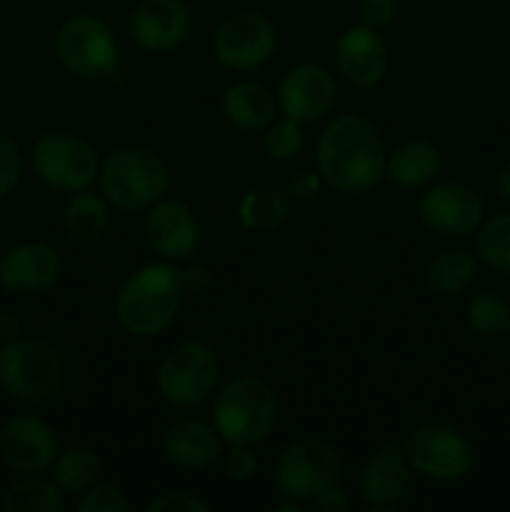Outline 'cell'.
Listing matches in <instances>:
<instances>
[{"label":"cell","instance_id":"1","mask_svg":"<svg viewBox=\"0 0 510 512\" xmlns=\"http://www.w3.org/2000/svg\"><path fill=\"white\" fill-rule=\"evenodd\" d=\"M385 143L375 123L363 115H340L320 133L315 163L325 185L363 195L385 178Z\"/></svg>","mask_w":510,"mask_h":512},{"label":"cell","instance_id":"2","mask_svg":"<svg viewBox=\"0 0 510 512\" xmlns=\"http://www.w3.org/2000/svg\"><path fill=\"white\" fill-rule=\"evenodd\" d=\"M183 295V278L175 265L148 263L123 280L115 295V318L125 333L153 338L173 323Z\"/></svg>","mask_w":510,"mask_h":512},{"label":"cell","instance_id":"3","mask_svg":"<svg viewBox=\"0 0 510 512\" xmlns=\"http://www.w3.org/2000/svg\"><path fill=\"white\" fill-rule=\"evenodd\" d=\"M100 193L123 213H140L165 198L170 173L165 160L148 148H118L100 163Z\"/></svg>","mask_w":510,"mask_h":512},{"label":"cell","instance_id":"4","mask_svg":"<svg viewBox=\"0 0 510 512\" xmlns=\"http://www.w3.org/2000/svg\"><path fill=\"white\" fill-rule=\"evenodd\" d=\"M213 423L228 445H258L278 423V395L273 385L243 375L225 385L213 405Z\"/></svg>","mask_w":510,"mask_h":512},{"label":"cell","instance_id":"5","mask_svg":"<svg viewBox=\"0 0 510 512\" xmlns=\"http://www.w3.org/2000/svg\"><path fill=\"white\" fill-rule=\"evenodd\" d=\"M63 350L38 338H18L0 345V390L18 403H43L63 388Z\"/></svg>","mask_w":510,"mask_h":512},{"label":"cell","instance_id":"6","mask_svg":"<svg viewBox=\"0 0 510 512\" xmlns=\"http://www.w3.org/2000/svg\"><path fill=\"white\" fill-rule=\"evenodd\" d=\"M55 55L73 78L105 80L118 70V40L103 18L70 15L55 33Z\"/></svg>","mask_w":510,"mask_h":512},{"label":"cell","instance_id":"7","mask_svg":"<svg viewBox=\"0 0 510 512\" xmlns=\"http://www.w3.org/2000/svg\"><path fill=\"white\" fill-rule=\"evenodd\" d=\"M340 475V455L330 443L303 438L280 448L273 463V485L285 500L313 503L315 495Z\"/></svg>","mask_w":510,"mask_h":512},{"label":"cell","instance_id":"8","mask_svg":"<svg viewBox=\"0 0 510 512\" xmlns=\"http://www.w3.org/2000/svg\"><path fill=\"white\" fill-rule=\"evenodd\" d=\"M30 165L58 193L88 190L100 175V158L88 140L73 133H45L30 148Z\"/></svg>","mask_w":510,"mask_h":512},{"label":"cell","instance_id":"9","mask_svg":"<svg viewBox=\"0 0 510 512\" xmlns=\"http://www.w3.org/2000/svg\"><path fill=\"white\" fill-rule=\"evenodd\" d=\"M403 453L415 473L438 483L463 480L475 465L473 445L448 423H423L415 428L405 438Z\"/></svg>","mask_w":510,"mask_h":512},{"label":"cell","instance_id":"10","mask_svg":"<svg viewBox=\"0 0 510 512\" xmlns=\"http://www.w3.org/2000/svg\"><path fill=\"white\" fill-rule=\"evenodd\" d=\"M218 383V358L200 340L175 345L158 370V390L175 408H198Z\"/></svg>","mask_w":510,"mask_h":512},{"label":"cell","instance_id":"11","mask_svg":"<svg viewBox=\"0 0 510 512\" xmlns=\"http://www.w3.org/2000/svg\"><path fill=\"white\" fill-rule=\"evenodd\" d=\"M278 48V30L263 13H235L218 25L213 53L220 65L235 73H248L273 58Z\"/></svg>","mask_w":510,"mask_h":512},{"label":"cell","instance_id":"12","mask_svg":"<svg viewBox=\"0 0 510 512\" xmlns=\"http://www.w3.org/2000/svg\"><path fill=\"white\" fill-rule=\"evenodd\" d=\"M60 453L58 435L35 415H13L0 425V460L18 475H38L53 468Z\"/></svg>","mask_w":510,"mask_h":512},{"label":"cell","instance_id":"13","mask_svg":"<svg viewBox=\"0 0 510 512\" xmlns=\"http://www.w3.org/2000/svg\"><path fill=\"white\" fill-rule=\"evenodd\" d=\"M420 218L430 230L448 238L478 233L485 220V203L470 185L440 183L423 193L418 203Z\"/></svg>","mask_w":510,"mask_h":512},{"label":"cell","instance_id":"14","mask_svg":"<svg viewBox=\"0 0 510 512\" xmlns=\"http://www.w3.org/2000/svg\"><path fill=\"white\" fill-rule=\"evenodd\" d=\"M338 98L335 78L318 63H300L288 70L278 90V108L295 123H315L330 113Z\"/></svg>","mask_w":510,"mask_h":512},{"label":"cell","instance_id":"15","mask_svg":"<svg viewBox=\"0 0 510 512\" xmlns=\"http://www.w3.org/2000/svg\"><path fill=\"white\" fill-rule=\"evenodd\" d=\"M63 275V258L48 243H23L0 258V288L10 295H40Z\"/></svg>","mask_w":510,"mask_h":512},{"label":"cell","instance_id":"16","mask_svg":"<svg viewBox=\"0 0 510 512\" xmlns=\"http://www.w3.org/2000/svg\"><path fill=\"white\" fill-rule=\"evenodd\" d=\"M148 243L168 263H180L195 253L200 243V225L193 210L183 200L160 198L148 208L145 218Z\"/></svg>","mask_w":510,"mask_h":512},{"label":"cell","instance_id":"17","mask_svg":"<svg viewBox=\"0 0 510 512\" xmlns=\"http://www.w3.org/2000/svg\"><path fill=\"white\" fill-rule=\"evenodd\" d=\"M410 468L403 445L388 443L365 460L358 478L360 498L370 512H390L410 490Z\"/></svg>","mask_w":510,"mask_h":512},{"label":"cell","instance_id":"18","mask_svg":"<svg viewBox=\"0 0 510 512\" xmlns=\"http://www.w3.org/2000/svg\"><path fill=\"white\" fill-rule=\"evenodd\" d=\"M335 65L353 88H375L388 73L385 40L368 25H350L335 43Z\"/></svg>","mask_w":510,"mask_h":512},{"label":"cell","instance_id":"19","mask_svg":"<svg viewBox=\"0 0 510 512\" xmlns=\"http://www.w3.org/2000/svg\"><path fill=\"white\" fill-rule=\"evenodd\" d=\"M130 35L148 53H170L190 35V10L180 0H143L130 15Z\"/></svg>","mask_w":510,"mask_h":512},{"label":"cell","instance_id":"20","mask_svg":"<svg viewBox=\"0 0 510 512\" xmlns=\"http://www.w3.org/2000/svg\"><path fill=\"white\" fill-rule=\"evenodd\" d=\"M163 453L178 468L203 470L223 455V438L200 420H178L163 435Z\"/></svg>","mask_w":510,"mask_h":512},{"label":"cell","instance_id":"21","mask_svg":"<svg viewBox=\"0 0 510 512\" xmlns=\"http://www.w3.org/2000/svg\"><path fill=\"white\" fill-rule=\"evenodd\" d=\"M440 170V153L428 140H408L385 160V178L405 190L428 188Z\"/></svg>","mask_w":510,"mask_h":512},{"label":"cell","instance_id":"22","mask_svg":"<svg viewBox=\"0 0 510 512\" xmlns=\"http://www.w3.org/2000/svg\"><path fill=\"white\" fill-rule=\"evenodd\" d=\"M223 113L235 128L265 130L275 120V98L263 83L240 80L225 90Z\"/></svg>","mask_w":510,"mask_h":512},{"label":"cell","instance_id":"23","mask_svg":"<svg viewBox=\"0 0 510 512\" xmlns=\"http://www.w3.org/2000/svg\"><path fill=\"white\" fill-rule=\"evenodd\" d=\"M3 512H63L65 493L53 478L38 475H20L3 493L0 500Z\"/></svg>","mask_w":510,"mask_h":512},{"label":"cell","instance_id":"24","mask_svg":"<svg viewBox=\"0 0 510 512\" xmlns=\"http://www.w3.org/2000/svg\"><path fill=\"white\" fill-rule=\"evenodd\" d=\"M290 213L288 190L275 188H253L240 198L238 220L243 228L255 233H270L280 228Z\"/></svg>","mask_w":510,"mask_h":512},{"label":"cell","instance_id":"25","mask_svg":"<svg viewBox=\"0 0 510 512\" xmlns=\"http://www.w3.org/2000/svg\"><path fill=\"white\" fill-rule=\"evenodd\" d=\"M110 223V210L105 195L90 190L73 193L63 210V228L75 240H98Z\"/></svg>","mask_w":510,"mask_h":512},{"label":"cell","instance_id":"26","mask_svg":"<svg viewBox=\"0 0 510 512\" xmlns=\"http://www.w3.org/2000/svg\"><path fill=\"white\" fill-rule=\"evenodd\" d=\"M475 270H478L475 255H470L468 250L463 248H453L430 260L425 280H428V288L433 290L435 295L450 298V295L463 293V290L473 283Z\"/></svg>","mask_w":510,"mask_h":512},{"label":"cell","instance_id":"27","mask_svg":"<svg viewBox=\"0 0 510 512\" xmlns=\"http://www.w3.org/2000/svg\"><path fill=\"white\" fill-rule=\"evenodd\" d=\"M100 460L98 455L83 445L60 450L53 463V480L60 485L65 495L68 493H85L90 485L98 483Z\"/></svg>","mask_w":510,"mask_h":512},{"label":"cell","instance_id":"28","mask_svg":"<svg viewBox=\"0 0 510 512\" xmlns=\"http://www.w3.org/2000/svg\"><path fill=\"white\" fill-rule=\"evenodd\" d=\"M478 260L498 273L510 275V210L490 215L478 228Z\"/></svg>","mask_w":510,"mask_h":512},{"label":"cell","instance_id":"29","mask_svg":"<svg viewBox=\"0 0 510 512\" xmlns=\"http://www.w3.org/2000/svg\"><path fill=\"white\" fill-rule=\"evenodd\" d=\"M465 318L473 333L483 338H500L510 330V303L498 293H478L468 300Z\"/></svg>","mask_w":510,"mask_h":512},{"label":"cell","instance_id":"30","mask_svg":"<svg viewBox=\"0 0 510 512\" xmlns=\"http://www.w3.org/2000/svg\"><path fill=\"white\" fill-rule=\"evenodd\" d=\"M263 145H265V153H268L273 160H280V163L293 160L305 145L303 128H300V123H295V120L285 118L283 115V118L273 120V123L265 128Z\"/></svg>","mask_w":510,"mask_h":512},{"label":"cell","instance_id":"31","mask_svg":"<svg viewBox=\"0 0 510 512\" xmlns=\"http://www.w3.org/2000/svg\"><path fill=\"white\" fill-rule=\"evenodd\" d=\"M23 150L10 135L0 133V200L13 195L23 180Z\"/></svg>","mask_w":510,"mask_h":512},{"label":"cell","instance_id":"32","mask_svg":"<svg viewBox=\"0 0 510 512\" xmlns=\"http://www.w3.org/2000/svg\"><path fill=\"white\" fill-rule=\"evenodd\" d=\"M128 508V498L115 485H90L85 493H80L78 500L80 512H128Z\"/></svg>","mask_w":510,"mask_h":512},{"label":"cell","instance_id":"33","mask_svg":"<svg viewBox=\"0 0 510 512\" xmlns=\"http://www.w3.org/2000/svg\"><path fill=\"white\" fill-rule=\"evenodd\" d=\"M223 470L235 483H245V480L253 478L255 470H258L253 445H230V450L223 458Z\"/></svg>","mask_w":510,"mask_h":512},{"label":"cell","instance_id":"34","mask_svg":"<svg viewBox=\"0 0 510 512\" xmlns=\"http://www.w3.org/2000/svg\"><path fill=\"white\" fill-rule=\"evenodd\" d=\"M360 23L373 30L388 28L398 15V0H360Z\"/></svg>","mask_w":510,"mask_h":512},{"label":"cell","instance_id":"35","mask_svg":"<svg viewBox=\"0 0 510 512\" xmlns=\"http://www.w3.org/2000/svg\"><path fill=\"white\" fill-rule=\"evenodd\" d=\"M148 512H210V505L198 495L180 490V493H163L160 498L150 500Z\"/></svg>","mask_w":510,"mask_h":512},{"label":"cell","instance_id":"36","mask_svg":"<svg viewBox=\"0 0 510 512\" xmlns=\"http://www.w3.org/2000/svg\"><path fill=\"white\" fill-rule=\"evenodd\" d=\"M320 185H323L320 173H313V170H300V173H295L288 183L290 200H300V203L315 200L320 193Z\"/></svg>","mask_w":510,"mask_h":512},{"label":"cell","instance_id":"37","mask_svg":"<svg viewBox=\"0 0 510 512\" xmlns=\"http://www.w3.org/2000/svg\"><path fill=\"white\" fill-rule=\"evenodd\" d=\"M313 505H315V510H320V512H348L350 510L348 495H345V490L335 483H330L328 488L320 490V493L313 498Z\"/></svg>","mask_w":510,"mask_h":512},{"label":"cell","instance_id":"38","mask_svg":"<svg viewBox=\"0 0 510 512\" xmlns=\"http://www.w3.org/2000/svg\"><path fill=\"white\" fill-rule=\"evenodd\" d=\"M180 278H183V290L185 293H205L213 283V275H210L208 265L195 263L188 265L185 270H180Z\"/></svg>","mask_w":510,"mask_h":512},{"label":"cell","instance_id":"39","mask_svg":"<svg viewBox=\"0 0 510 512\" xmlns=\"http://www.w3.org/2000/svg\"><path fill=\"white\" fill-rule=\"evenodd\" d=\"M20 330H23V323H20L18 315L13 310H0V345L18 340Z\"/></svg>","mask_w":510,"mask_h":512},{"label":"cell","instance_id":"40","mask_svg":"<svg viewBox=\"0 0 510 512\" xmlns=\"http://www.w3.org/2000/svg\"><path fill=\"white\" fill-rule=\"evenodd\" d=\"M498 190L505 200H510V160L500 168L498 173Z\"/></svg>","mask_w":510,"mask_h":512},{"label":"cell","instance_id":"41","mask_svg":"<svg viewBox=\"0 0 510 512\" xmlns=\"http://www.w3.org/2000/svg\"><path fill=\"white\" fill-rule=\"evenodd\" d=\"M278 512H303V503H295V500H288V503L275 505Z\"/></svg>","mask_w":510,"mask_h":512}]
</instances>
